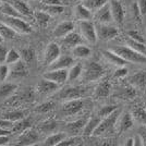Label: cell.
I'll list each match as a JSON object with an SVG mask.
<instances>
[{
  "label": "cell",
  "instance_id": "6da1fadb",
  "mask_svg": "<svg viewBox=\"0 0 146 146\" xmlns=\"http://www.w3.org/2000/svg\"><path fill=\"white\" fill-rule=\"evenodd\" d=\"M112 51L119 55L128 62H134L137 64H146V56L130 48L129 46H117L112 47Z\"/></svg>",
  "mask_w": 146,
  "mask_h": 146
},
{
  "label": "cell",
  "instance_id": "7a4b0ae2",
  "mask_svg": "<svg viewBox=\"0 0 146 146\" xmlns=\"http://www.w3.org/2000/svg\"><path fill=\"white\" fill-rule=\"evenodd\" d=\"M1 21L2 23L10 26L17 34H29L33 31L32 26L27 22H25L23 19H21V17H9L2 14Z\"/></svg>",
  "mask_w": 146,
  "mask_h": 146
},
{
  "label": "cell",
  "instance_id": "3957f363",
  "mask_svg": "<svg viewBox=\"0 0 146 146\" xmlns=\"http://www.w3.org/2000/svg\"><path fill=\"white\" fill-rule=\"evenodd\" d=\"M79 26L82 37L85 40H87L90 44H95L97 42L95 24L92 22L91 20H81L79 23Z\"/></svg>",
  "mask_w": 146,
  "mask_h": 146
},
{
  "label": "cell",
  "instance_id": "277c9868",
  "mask_svg": "<svg viewBox=\"0 0 146 146\" xmlns=\"http://www.w3.org/2000/svg\"><path fill=\"white\" fill-rule=\"evenodd\" d=\"M120 115V110L116 109L112 113H110L109 116L103 118V120H100L98 127L96 128V130L94 131V135H99V134H103L104 132L108 131L110 129L113 128V125L116 124L117 119Z\"/></svg>",
  "mask_w": 146,
  "mask_h": 146
},
{
  "label": "cell",
  "instance_id": "5b68a950",
  "mask_svg": "<svg viewBox=\"0 0 146 146\" xmlns=\"http://www.w3.org/2000/svg\"><path fill=\"white\" fill-rule=\"evenodd\" d=\"M82 72H83V80L84 81L93 82V81H96L99 78H102V75L104 74V69L99 63L90 62L85 67V70Z\"/></svg>",
  "mask_w": 146,
  "mask_h": 146
},
{
  "label": "cell",
  "instance_id": "8992f818",
  "mask_svg": "<svg viewBox=\"0 0 146 146\" xmlns=\"http://www.w3.org/2000/svg\"><path fill=\"white\" fill-rule=\"evenodd\" d=\"M95 29H96L97 38H99L100 40H104V42L111 40L115 37L118 36V34H119V32L116 27L104 24V23H98L97 26H95Z\"/></svg>",
  "mask_w": 146,
  "mask_h": 146
},
{
  "label": "cell",
  "instance_id": "52a82bcc",
  "mask_svg": "<svg viewBox=\"0 0 146 146\" xmlns=\"http://www.w3.org/2000/svg\"><path fill=\"white\" fill-rule=\"evenodd\" d=\"M39 141V135L35 130L33 129H25L24 131H22L21 134L19 135L18 140H17V144L22 146H30L36 144Z\"/></svg>",
  "mask_w": 146,
  "mask_h": 146
},
{
  "label": "cell",
  "instance_id": "ba28073f",
  "mask_svg": "<svg viewBox=\"0 0 146 146\" xmlns=\"http://www.w3.org/2000/svg\"><path fill=\"white\" fill-rule=\"evenodd\" d=\"M83 107H84V102L81 100L80 98L70 99V100H66V103L63 104L61 112L66 117L74 116V115L79 113L80 111L83 109Z\"/></svg>",
  "mask_w": 146,
  "mask_h": 146
},
{
  "label": "cell",
  "instance_id": "9c48e42d",
  "mask_svg": "<svg viewBox=\"0 0 146 146\" xmlns=\"http://www.w3.org/2000/svg\"><path fill=\"white\" fill-rule=\"evenodd\" d=\"M9 68H10L9 78H11V79H22V78H25L29 74V69H27L26 63L21 59L12 63V64H10Z\"/></svg>",
  "mask_w": 146,
  "mask_h": 146
},
{
  "label": "cell",
  "instance_id": "30bf717a",
  "mask_svg": "<svg viewBox=\"0 0 146 146\" xmlns=\"http://www.w3.org/2000/svg\"><path fill=\"white\" fill-rule=\"evenodd\" d=\"M85 94V90L81 88V87H66L63 90H61L58 94L57 97L62 100H70V99H76L81 98Z\"/></svg>",
  "mask_w": 146,
  "mask_h": 146
},
{
  "label": "cell",
  "instance_id": "8fae6325",
  "mask_svg": "<svg viewBox=\"0 0 146 146\" xmlns=\"http://www.w3.org/2000/svg\"><path fill=\"white\" fill-rule=\"evenodd\" d=\"M44 79H47L49 81H52L57 84H63L66 81H68V70L67 69H55L49 70L43 76Z\"/></svg>",
  "mask_w": 146,
  "mask_h": 146
},
{
  "label": "cell",
  "instance_id": "7c38bea8",
  "mask_svg": "<svg viewBox=\"0 0 146 146\" xmlns=\"http://www.w3.org/2000/svg\"><path fill=\"white\" fill-rule=\"evenodd\" d=\"M60 56V47L56 43H49L44 54V66H49Z\"/></svg>",
  "mask_w": 146,
  "mask_h": 146
},
{
  "label": "cell",
  "instance_id": "4fadbf2b",
  "mask_svg": "<svg viewBox=\"0 0 146 146\" xmlns=\"http://www.w3.org/2000/svg\"><path fill=\"white\" fill-rule=\"evenodd\" d=\"M95 19L97 20L98 23H104V24H108L110 22H112V15H111V11H110L109 3H105L99 9L96 10L95 13Z\"/></svg>",
  "mask_w": 146,
  "mask_h": 146
},
{
  "label": "cell",
  "instance_id": "5bb4252c",
  "mask_svg": "<svg viewBox=\"0 0 146 146\" xmlns=\"http://www.w3.org/2000/svg\"><path fill=\"white\" fill-rule=\"evenodd\" d=\"M109 6L112 19L116 21L118 24H122L123 20H124V10H123L122 5L118 0H110Z\"/></svg>",
  "mask_w": 146,
  "mask_h": 146
},
{
  "label": "cell",
  "instance_id": "9a60e30c",
  "mask_svg": "<svg viewBox=\"0 0 146 146\" xmlns=\"http://www.w3.org/2000/svg\"><path fill=\"white\" fill-rule=\"evenodd\" d=\"M74 26L75 25L72 21H63L56 26V29L54 30V36L57 38H62L70 32L74 31Z\"/></svg>",
  "mask_w": 146,
  "mask_h": 146
},
{
  "label": "cell",
  "instance_id": "2e32d148",
  "mask_svg": "<svg viewBox=\"0 0 146 146\" xmlns=\"http://www.w3.org/2000/svg\"><path fill=\"white\" fill-rule=\"evenodd\" d=\"M59 84H57L55 82H52V81H49L47 79H44L42 81H39V83L37 84V92L38 93H40V94H44V95H46V94H50V93H54L56 92L58 88H59Z\"/></svg>",
  "mask_w": 146,
  "mask_h": 146
},
{
  "label": "cell",
  "instance_id": "e0dca14e",
  "mask_svg": "<svg viewBox=\"0 0 146 146\" xmlns=\"http://www.w3.org/2000/svg\"><path fill=\"white\" fill-rule=\"evenodd\" d=\"M62 44L68 47V48H73L78 45L83 44V37L80 35L79 33H75L74 31L70 32L68 35H66L64 37H62Z\"/></svg>",
  "mask_w": 146,
  "mask_h": 146
},
{
  "label": "cell",
  "instance_id": "ac0fdd59",
  "mask_svg": "<svg viewBox=\"0 0 146 146\" xmlns=\"http://www.w3.org/2000/svg\"><path fill=\"white\" fill-rule=\"evenodd\" d=\"M73 58L70 56H59L51 64H49V70L55 69H68L73 64Z\"/></svg>",
  "mask_w": 146,
  "mask_h": 146
},
{
  "label": "cell",
  "instance_id": "d6986e66",
  "mask_svg": "<svg viewBox=\"0 0 146 146\" xmlns=\"http://www.w3.org/2000/svg\"><path fill=\"white\" fill-rule=\"evenodd\" d=\"M103 55L106 58V60L111 64H113V66L123 67L124 64L128 63V61H125L119 55H117L116 52H113L112 50H103Z\"/></svg>",
  "mask_w": 146,
  "mask_h": 146
},
{
  "label": "cell",
  "instance_id": "ffe728a7",
  "mask_svg": "<svg viewBox=\"0 0 146 146\" xmlns=\"http://www.w3.org/2000/svg\"><path fill=\"white\" fill-rule=\"evenodd\" d=\"M130 84L134 87H144L146 85V71H139L129 79Z\"/></svg>",
  "mask_w": 146,
  "mask_h": 146
},
{
  "label": "cell",
  "instance_id": "44dd1931",
  "mask_svg": "<svg viewBox=\"0 0 146 146\" xmlns=\"http://www.w3.org/2000/svg\"><path fill=\"white\" fill-rule=\"evenodd\" d=\"M100 118L99 117H92L91 119H88L86 121L85 125L83 128V134L86 135V136H90L94 133V131L96 130V128L98 127L99 122H100Z\"/></svg>",
  "mask_w": 146,
  "mask_h": 146
},
{
  "label": "cell",
  "instance_id": "7402d4cb",
  "mask_svg": "<svg viewBox=\"0 0 146 146\" xmlns=\"http://www.w3.org/2000/svg\"><path fill=\"white\" fill-rule=\"evenodd\" d=\"M11 5L23 17H31L33 14V11L30 9V7L27 6L24 1H22V0H12L11 1Z\"/></svg>",
  "mask_w": 146,
  "mask_h": 146
},
{
  "label": "cell",
  "instance_id": "603a6c76",
  "mask_svg": "<svg viewBox=\"0 0 146 146\" xmlns=\"http://www.w3.org/2000/svg\"><path fill=\"white\" fill-rule=\"evenodd\" d=\"M18 85L12 82H2L0 85V98H7L11 96L14 92L17 91Z\"/></svg>",
  "mask_w": 146,
  "mask_h": 146
},
{
  "label": "cell",
  "instance_id": "cb8c5ba5",
  "mask_svg": "<svg viewBox=\"0 0 146 146\" xmlns=\"http://www.w3.org/2000/svg\"><path fill=\"white\" fill-rule=\"evenodd\" d=\"M86 121H87L86 118H82V119H79V120L70 122V123H68L67 127H66V128H67V131L70 132V133L78 134L79 132H81V131L83 130Z\"/></svg>",
  "mask_w": 146,
  "mask_h": 146
},
{
  "label": "cell",
  "instance_id": "d4e9b609",
  "mask_svg": "<svg viewBox=\"0 0 146 146\" xmlns=\"http://www.w3.org/2000/svg\"><path fill=\"white\" fill-rule=\"evenodd\" d=\"M110 90H111V85L109 82L105 81L102 82L99 85L96 87L95 90V97L96 98H105L109 95Z\"/></svg>",
  "mask_w": 146,
  "mask_h": 146
},
{
  "label": "cell",
  "instance_id": "484cf974",
  "mask_svg": "<svg viewBox=\"0 0 146 146\" xmlns=\"http://www.w3.org/2000/svg\"><path fill=\"white\" fill-rule=\"evenodd\" d=\"M67 137L66 133H55L49 135L48 137L45 140L43 145L45 146H58L62 140H64Z\"/></svg>",
  "mask_w": 146,
  "mask_h": 146
},
{
  "label": "cell",
  "instance_id": "4316f807",
  "mask_svg": "<svg viewBox=\"0 0 146 146\" xmlns=\"http://www.w3.org/2000/svg\"><path fill=\"white\" fill-rule=\"evenodd\" d=\"M75 17L79 20H91L92 19V11L88 10L85 6L80 3L75 7Z\"/></svg>",
  "mask_w": 146,
  "mask_h": 146
},
{
  "label": "cell",
  "instance_id": "83f0119b",
  "mask_svg": "<svg viewBox=\"0 0 146 146\" xmlns=\"http://www.w3.org/2000/svg\"><path fill=\"white\" fill-rule=\"evenodd\" d=\"M91 49L88 48L87 46L81 44V45H78L75 47L72 48V54L74 57L76 58H87L88 56L91 55Z\"/></svg>",
  "mask_w": 146,
  "mask_h": 146
},
{
  "label": "cell",
  "instance_id": "f1b7e54d",
  "mask_svg": "<svg viewBox=\"0 0 146 146\" xmlns=\"http://www.w3.org/2000/svg\"><path fill=\"white\" fill-rule=\"evenodd\" d=\"M133 127V119L132 116L130 113H124L121 117V120L119 123V131L120 132H124V131H128L129 129H131Z\"/></svg>",
  "mask_w": 146,
  "mask_h": 146
},
{
  "label": "cell",
  "instance_id": "f546056e",
  "mask_svg": "<svg viewBox=\"0 0 146 146\" xmlns=\"http://www.w3.org/2000/svg\"><path fill=\"white\" fill-rule=\"evenodd\" d=\"M0 12L3 15H9V17H21V14L15 10V8L11 3L3 2L0 5Z\"/></svg>",
  "mask_w": 146,
  "mask_h": 146
},
{
  "label": "cell",
  "instance_id": "4dcf8cb0",
  "mask_svg": "<svg viewBox=\"0 0 146 146\" xmlns=\"http://www.w3.org/2000/svg\"><path fill=\"white\" fill-rule=\"evenodd\" d=\"M33 15H34V18H35L36 22L38 23V25L39 26H43V27H45L46 25L48 24L49 20H50V14H48V13L43 11V10L34 12Z\"/></svg>",
  "mask_w": 146,
  "mask_h": 146
},
{
  "label": "cell",
  "instance_id": "1f68e13d",
  "mask_svg": "<svg viewBox=\"0 0 146 146\" xmlns=\"http://www.w3.org/2000/svg\"><path fill=\"white\" fill-rule=\"evenodd\" d=\"M24 112L23 111H9V112H6V113H3L2 115V118L3 119H6L8 121H11L13 123H15V122L20 121V120H22L23 118H24Z\"/></svg>",
  "mask_w": 146,
  "mask_h": 146
},
{
  "label": "cell",
  "instance_id": "d6a6232c",
  "mask_svg": "<svg viewBox=\"0 0 146 146\" xmlns=\"http://www.w3.org/2000/svg\"><path fill=\"white\" fill-rule=\"evenodd\" d=\"M82 5L85 6L91 11H96L102 6H104L108 0H82Z\"/></svg>",
  "mask_w": 146,
  "mask_h": 146
},
{
  "label": "cell",
  "instance_id": "836d02e7",
  "mask_svg": "<svg viewBox=\"0 0 146 146\" xmlns=\"http://www.w3.org/2000/svg\"><path fill=\"white\" fill-rule=\"evenodd\" d=\"M0 35L2 36L3 39H13L17 35V33L10 26L1 22L0 23Z\"/></svg>",
  "mask_w": 146,
  "mask_h": 146
},
{
  "label": "cell",
  "instance_id": "e575fe53",
  "mask_svg": "<svg viewBox=\"0 0 146 146\" xmlns=\"http://www.w3.org/2000/svg\"><path fill=\"white\" fill-rule=\"evenodd\" d=\"M127 43H128V46L130 48L134 49V50H136L137 52L143 54V55L146 56V45L144 43H140V42L133 40V39H131V38H129V37H128V39H127Z\"/></svg>",
  "mask_w": 146,
  "mask_h": 146
},
{
  "label": "cell",
  "instance_id": "d590c367",
  "mask_svg": "<svg viewBox=\"0 0 146 146\" xmlns=\"http://www.w3.org/2000/svg\"><path fill=\"white\" fill-rule=\"evenodd\" d=\"M43 11L48 14H61L64 11V7L62 5H44Z\"/></svg>",
  "mask_w": 146,
  "mask_h": 146
},
{
  "label": "cell",
  "instance_id": "8d00e7d4",
  "mask_svg": "<svg viewBox=\"0 0 146 146\" xmlns=\"http://www.w3.org/2000/svg\"><path fill=\"white\" fill-rule=\"evenodd\" d=\"M20 59H21L20 52L17 51L15 49H10V50H8V52H7L5 63H7L8 66H10V64H12V63H14V62L19 61Z\"/></svg>",
  "mask_w": 146,
  "mask_h": 146
},
{
  "label": "cell",
  "instance_id": "74e56055",
  "mask_svg": "<svg viewBox=\"0 0 146 146\" xmlns=\"http://www.w3.org/2000/svg\"><path fill=\"white\" fill-rule=\"evenodd\" d=\"M82 71H83V69H82V66H81L80 63L71 67V69L68 71V80H69V81H74V80H76L80 75L82 74Z\"/></svg>",
  "mask_w": 146,
  "mask_h": 146
},
{
  "label": "cell",
  "instance_id": "f35d334b",
  "mask_svg": "<svg viewBox=\"0 0 146 146\" xmlns=\"http://www.w3.org/2000/svg\"><path fill=\"white\" fill-rule=\"evenodd\" d=\"M133 117L134 119H136L142 124L146 125V110L140 107H136L133 110Z\"/></svg>",
  "mask_w": 146,
  "mask_h": 146
},
{
  "label": "cell",
  "instance_id": "ab89813d",
  "mask_svg": "<svg viewBox=\"0 0 146 146\" xmlns=\"http://www.w3.org/2000/svg\"><path fill=\"white\" fill-rule=\"evenodd\" d=\"M116 109H118V106L116 105H107V106H104L100 109L98 110V117L100 119H103L105 117L109 116L110 113H112Z\"/></svg>",
  "mask_w": 146,
  "mask_h": 146
},
{
  "label": "cell",
  "instance_id": "60d3db41",
  "mask_svg": "<svg viewBox=\"0 0 146 146\" xmlns=\"http://www.w3.org/2000/svg\"><path fill=\"white\" fill-rule=\"evenodd\" d=\"M56 128H57V122L55 120H47L43 122L40 125V130L45 133H51Z\"/></svg>",
  "mask_w": 146,
  "mask_h": 146
},
{
  "label": "cell",
  "instance_id": "b9f144b4",
  "mask_svg": "<svg viewBox=\"0 0 146 146\" xmlns=\"http://www.w3.org/2000/svg\"><path fill=\"white\" fill-rule=\"evenodd\" d=\"M82 142V139L81 137H78V136H73V137H70V139H64L62 140L58 144V146H73V145H79Z\"/></svg>",
  "mask_w": 146,
  "mask_h": 146
},
{
  "label": "cell",
  "instance_id": "7bdbcfd3",
  "mask_svg": "<svg viewBox=\"0 0 146 146\" xmlns=\"http://www.w3.org/2000/svg\"><path fill=\"white\" fill-rule=\"evenodd\" d=\"M54 107H55V103L54 102H46V103L37 106L36 111L39 112V113H46V112H49L50 110L54 109Z\"/></svg>",
  "mask_w": 146,
  "mask_h": 146
},
{
  "label": "cell",
  "instance_id": "ee69618b",
  "mask_svg": "<svg viewBox=\"0 0 146 146\" xmlns=\"http://www.w3.org/2000/svg\"><path fill=\"white\" fill-rule=\"evenodd\" d=\"M9 71L10 68L7 63H0V82H6L9 78Z\"/></svg>",
  "mask_w": 146,
  "mask_h": 146
},
{
  "label": "cell",
  "instance_id": "f6af8a7d",
  "mask_svg": "<svg viewBox=\"0 0 146 146\" xmlns=\"http://www.w3.org/2000/svg\"><path fill=\"white\" fill-rule=\"evenodd\" d=\"M127 34H128L129 38H131V39H133V40H136V42H140V43L145 44L144 38L142 37V35H141L137 31H134V30L128 31V33H127Z\"/></svg>",
  "mask_w": 146,
  "mask_h": 146
},
{
  "label": "cell",
  "instance_id": "bcb514c9",
  "mask_svg": "<svg viewBox=\"0 0 146 146\" xmlns=\"http://www.w3.org/2000/svg\"><path fill=\"white\" fill-rule=\"evenodd\" d=\"M22 57L24 59V62H31L34 58V51L31 48H26L22 50Z\"/></svg>",
  "mask_w": 146,
  "mask_h": 146
},
{
  "label": "cell",
  "instance_id": "7dc6e473",
  "mask_svg": "<svg viewBox=\"0 0 146 146\" xmlns=\"http://www.w3.org/2000/svg\"><path fill=\"white\" fill-rule=\"evenodd\" d=\"M13 122L11 121H8L6 119H3V118H1L0 119V129H5V130H12L13 129Z\"/></svg>",
  "mask_w": 146,
  "mask_h": 146
},
{
  "label": "cell",
  "instance_id": "c3c4849f",
  "mask_svg": "<svg viewBox=\"0 0 146 146\" xmlns=\"http://www.w3.org/2000/svg\"><path fill=\"white\" fill-rule=\"evenodd\" d=\"M132 9H133V17H134V19H135V21H136L137 23H141L142 15H141L140 10H139V6H137V3H134L133 6H132Z\"/></svg>",
  "mask_w": 146,
  "mask_h": 146
},
{
  "label": "cell",
  "instance_id": "681fc988",
  "mask_svg": "<svg viewBox=\"0 0 146 146\" xmlns=\"http://www.w3.org/2000/svg\"><path fill=\"white\" fill-rule=\"evenodd\" d=\"M128 74V69L127 68H119L118 70H116V72L113 74V78H117V79H120V78H123Z\"/></svg>",
  "mask_w": 146,
  "mask_h": 146
},
{
  "label": "cell",
  "instance_id": "f907efd6",
  "mask_svg": "<svg viewBox=\"0 0 146 146\" xmlns=\"http://www.w3.org/2000/svg\"><path fill=\"white\" fill-rule=\"evenodd\" d=\"M137 6H139V10L142 18H146V0H140Z\"/></svg>",
  "mask_w": 146,
  "mask_h": 146
},
{
  "label": "cell",
  "instance_id": "816d5d0a",
  "mask_svg": "<svg viewBox=\"0 0 146 146\" xmlns=\"http://www.w3.org/2000/svg\"><path fill=\"white\" fill-rule=\"evenodd\" d=\"M7 52H8V49H7L5 46L0 45V63H5Z\"/></svg>",
  "mask_w": 146,
  "mask_h": 146
},
{
  "label": "cell",
  "instance_id": "f5cc1de1",
  "mask_svg": "<svg viewBox=\"0 0 146 146\" xmlns=\"http://www.w3.org/2000/svg\"><path fill=\"white\" fill-rule=\"evenodd\" d=\"M9 142H10V141H9L8 135H0V146L7 145Z\"/></svg>",
  "mask_w": 146,
  "mask_h": 146
},
{
  "label": "cell",
  "instance_id": "db71d44e",
  "mask_svg": "<svg viewBox=\"0 0 146 146\" xmlns=\"http://www.w3.org/2000/svg\"><path fill=\"white\" fill-rule=\"evenodd\" d=\"M139 136H140L141 142H142V145L146 146V132H142L141 131L140 133H139Z\"/></svg>",
  "mask_w": 146,
  "mask_h": 146
},
{
  "label": "cell",
  "instance_id": "11a10c76",
  "mask_svg": "<svg viewBox=\"0 0 146 146\" xmlns=\"http://www.w3.org/2000/svg\"><path fill=\"white\" fill-rule=\"evenodd\" d=\"M44 5H61L60 0H44Z\"/></svg>",
  "mask_w": 146,
  "mask_h": 146
},
{
  "label": "cell",
  "instance_id": "9f6ffc18",
  "mask_svg": "<svg viewBox=\"0 0 146 146\" xmlns=\"http://www.w3.org/2000/svg\"><path fill=\"white\" fill-rule=\"evenodd\" d=\"M133 140H134V145H142V142H141V139L139 135L135 136V139H133Z\"/></svg>",
  "mask_w": 146,
  "mask_h": 146
},
{
  "label": "cell",
  "instance_id": "6f0895ef",
  "mask_svg": "<svg viewBox=\"0 0 146 146\" xmlns=\"http://www.w3.org/2000/svg\"><path fill=\"white\" fill-rule=\"evenodd\" d=\"M10 133L9 130H5V129H0V135H8Z\"/></svg>",
  "mask_w": 146,
  "mask_h": 146
},
{
  "label": "cell",
  "instance_id": "680465c9",
  "mask_svg": "<svg viewBox=\"0 0 146 146\" xmlns=\"http://www.w3.org/2000/svg\"><path fill=\"white\" fill-rule=\"evenodd\" d=\"M125 145L127 146H134V140L133 139H129L127 141V143H125Z\"/></svg>",
  "mask_w": 146,
  "mask_h": 146
},
{
  "label": "cell",
  "instance_id": "91938a15",
  "mask_svg": "<svg viewBox=\"0 0 146 146\" xmlns=\"http://www.w3.org/2000/svg\"><path fill=\"white\" fill-rule=\"evenodd\" d=\"M2 40H3V38H2V36H1V35H0V44L2 43Z\"/></svg>",
  "mask_w": 146,
  "mask_h": 146
},
{
  "label": "cell",
  "instance_id": "94428289",
  "mask_svg": "<svg viewBox=\"0 0 146 146\" xmlns=\"http://www.w3.org/2000/svg\"><path fill=\"white\" fill-rule=\"evenodd\" d=\"M75 1H82V0H75Z\"/></svg>",
  "mask_w": 146,
  "mask_h": 146
}]
</instances>
